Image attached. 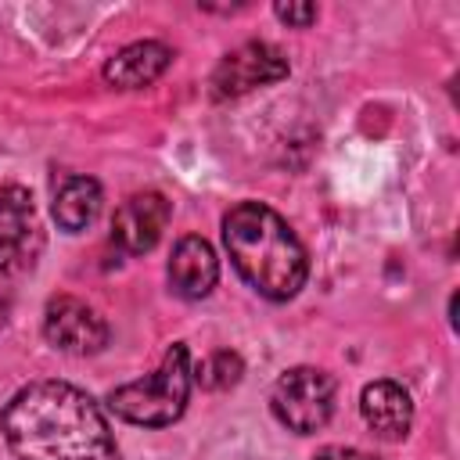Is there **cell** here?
Wrapping results in <instances>:
<instances>
[{
	"instance_id": "12",
	"label": "cell",
	"mask_w": 460,
	"mask_h": 460,
	"mask_svg": "<svg viewBox=\"0 0 460 460\" xmlns=\"http://www.w3.org/2000/svg\"><path fill=\"white\" fill-rule=\"evenodd\" d=\"M101 212V187L90 176H68L54 194V219L61 230L79 234Z\"/></svg>"
},
{
	"instance_id": "8",
	"label": "cell",
	"mask_w": 460,
	"mask_h": 460,
	"mask_svg": "<svg viewBox=\"0 0 460 460\" xmlns=\"http://www.w3.org/2000/svg\"><path fill=\"white\" fill-rule=\"evenodd\" d=\"M169 223V201L158 190H140L129 194L111 219V241L126 252V255H144L158 244L162 230Z\"/></svg>"
},
{
	"instance_id": "14",
	"label": "cell",
	"mask_w": 460,
	"mask_h": 460,
	"mask_svg": "<svg viewBox=\"0 0 460 460\" xmlns=\"http://www.w3.org/2000/svg\"><path fill=\"white\" fill-rule=\"evenodd\" d=\"M273 14H277L280 22H288V25L305 29V25H313V22H316V4H277V7H273Z\"/></svg>"
},
{
	"instance_id": "13",
	"label": "cell",
	"mask_w": 460,
	"mask_h": 460,
	"mask_svg": "<svg viewBox=\"0 0 460 460\" xmlns=\"http://www.w3.org/2000/svg\"><path fill=\"white\" fill-rule=\"evenodd\" d=\"M241 374H244L241 356L230 352V349H219V352H212L205 363H198V374H194V377H198L201 388H208V392H223V388H230V385H237Z\"/></svg>"
},
{
	"instance_id": "1",
	"label": "cell",
	"mask_w": 460,
	"mask_h": 460,
	"mask_svg": "<svg viewBox=\"0 0 460 460\" xmlns=\"http://www.w3.org/2000/svg\"><path fill=\"white\" fill-rule=\"evenodd\" d=\"M0 435L18 460H122L97 402L68 381H32L0 410Z\"/></svg>"
},
{
	"instance_id": "5",
	"label": "cell",
	"mask_w": 460,
	"mask_h": 460,
	"mask_svg": "<svg viewBox=\"0 0 460 460\" xmlns=\"http://www.w3.org/2000/svg\"><path fill=\"white\" fill-rule=\"evenodd\" d=\"M43 248V230L32 208V194L18 183L0 187V273L32 270Z\"/></svg>"
},
{
	"instance_id": "9",
	"label": "cell",
	"mask_w": 460,
	"mask_h": 460,
	"mask_svg": "<svg viewBox=\"0 0 460 460\" xmlns=\"http://www.w3.org/2000/svg\"><path fill=\"white\" fill-rule=\"evenodd\" d=\"M219 259L205 237H180L169 255V284L183 298H205L216 288Z\"/></svg>"
},
{
	"instance_id": "7",
	"label": "cell",
	"mask_w": 460,
	"mask_h": 460,
	"mask_svg": "<svg viewBox=\"0 0 460 460\" xmlns=\"http://www.w3.org/2000/svg\"><path fill=\"white\" fill-rule=\"evenodd\" d=\"M284 75H288V58L273 43H259L255 40V43H244V47L230 50L216 65L212 93L219 101H226V97H241V93H248L255 86H270V83H277Z\"/></svg>"
},
{
	"instance_id": "4",
	"label": "cell",
	"mask_w": 460,
	"mask_h": 460,
	"mask_svg": "<svg viewBox=\"0 0 460 460\" xmlns=\"http://www.w3.org/2000/svg\"><path fill=\"white\" fill-rule=\"evenodd\" d=\"M273 413L295 435L320 431L334 413V377L320 367H291L273 385Z\"/></svg>"
},
{
	"instance_id": "10",
	"label": "cell",
	"mask_w": 460,
	"mask_h": 460,
	"mask_svg": "<svg viewBox=\"0 0 460 460\" xmlns=\"http://www.w3.org/2000/svg\"><path fill=\"white\" fill-rule=\"evenodd\" d=\"M359 413L381 438H402L413 424V399L395 381H370L359 395Z\"/></svg>"
},
{
	"instance_id": "11",
	"label": "cell",
	"mask_w": 460,
	"mask_h": 460,
	"mask_svg": "<svg viewBox=\"0 0 460 460\" xmlns=\"http://www.w3.org/2000/svg\"><path fill=\"white\" fill-rule=\"evenodd\" d=\"M172 61V50L158 40H140L122 47L108 65H104V83L115 90H140L151 86Z\"/></svg>"
},
{
	"instance_id": "3",
	"label": "cell",
	"mask_w": 460,
	"mask_h": 460,
	"mask_svg": "<svg viewBox=\"0 0 460 460\" xmlns=\"http://www.w3.org/2000/svg\"><path fill=\"white\" fill-rule=\"evenodd\" d=\"M187 395H190V356L183 341H172L158 370L144 374L140 381L119 385L108 395V406L129 424L165 428L187 410Z\"/></svg>"
},
{
	"instance_id": "2",
	"label": "cell",
	"mask_w": 460,
	"mask_h": 460,
	"mask_svg": "<svg viewBox=\"0 0 460 460\" xmlns=\"http://www.w3.org/2000/svg\"><path fill=\"white\" fill-rule=\"evenodd\" d=\"M223 244L237 273L273 302L295 298L309 277L302 241L262 201H241L223 216Z\"/></svg>"
},
{
	"instance_id": "6",
	"label": "cell",
	"mask_w": 460,
	"mask_h": 460,
	"mask_svg": "<svg viewBox=\"0 0 460 460\" xmlns=\"http://www.w3.org/2000/svg\"><path fill=\"white\" fill-rule=\"evenodd\" d=\"M43 334L54 349L61 352H72V356H93L108 345V323L104 316L72 298V295H58L47 302V313H43Z\"/></svg>"
},
{
	"instance_id": "16",
	"label": "cell",
	"mask_w": 460,
	"mask_h": 460,
	"mask_svg": "<svg viewBox=\"0 0 460 460\" xmlns=\"http://www.w3.org/2000/svg\"><path fill=\"white\" fill-rule=\"evenodd\" d=\"M4 320H7V302H4V295H0V327H4Z\"/></svg>"
},
{
	"instance_id": "15",
	"label": "cell",
	"mask_w": 460,
	"mask_h": 460,
	"mask_svg": "<svg viewBox=\"0 0 460 460\" xmlns=\"http://www.w3.org/2000/svg\"><path fill=\"white\" fill-rule=\"evenodd\" d=\"M313 460H374V456L363 453V449H352V446H327V449H320Z\"/></svg>"
}]
</instances>
